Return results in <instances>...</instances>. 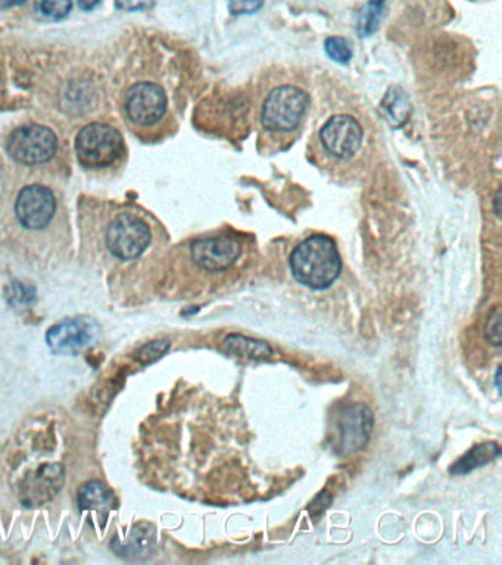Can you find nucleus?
I'll return each instance as SVG.
<instances>
[{
	"label": "nucleus",
	"instance_id": "1",
	"mask_svg": "<svg viewBox=\"0 0 502 565\" xmlns=\"http://www.w3.org/2000/svg\"><path fill=\"white\" fill-rule=\"evenodd\" d=\"M290 269L298 283L309 289H327L342 268L337 246L325 234L305 239L290 255Z\"/></svg>",
	"mask_w": 502,
	"mask_h": 565
},
{
	"label": "nucleus",
	"instance_id": "2",
	"mask_svg": "<svg viewBox=\"0 0 502 565\" xmlns=\"http://www.w3.org/2000/svg\"><path fill=\"white\" fill-rule=\"evenodd\" d=\"M308 107V95L302 89L290 84L274 88L262 102L260 114L262 130L279 137L295 135L304 123Z\"/></svg>",
	"mask_w": 502,
	"mask_h": 565
},
{
	"label": "nucleus",
	"instance_id": "3",
	"mask_svg": "<svg viewBox=\"0 0 502 565\" xmlns=\"http://www.w3.org/2000/svg\"><path fill=\"white\" fill-rule=\"evenodd\" d=\"M121 135L105 124H89L76 138L77 156L86 166L111 165L121 154Z\"/></svg>",
	"mask_w": 502,
	"mask_h": 565
},
{
	"label": "nucleus",
	"instance_id": "4",
	"mask_svg": "<svg viewBox=\"0 0 502 565\" xmlns=\"http://www.w3.org/2000/svg\"><path fill=\"white\" fill-rule=\"evenodd\" d=\"M363 137V127L348 114L333 115L318 133L323 151L336 161L354 158L360 152Z\"/></svg>",
	"mask_w": 502,
	"mask_h": 565
},
{
	"label": "nucleus",
	"instance_id": "5",
	"mask_svg": "<svg viewBox=\"0 0 502 565\" xmlns=\"http://www.w3.org/2000/svg\"><path fill=\"white\" fill-rule=\"evenodd\" d=\"M58 140L53 131L39 124L21 127L14 131L8 142V152L18 163L37 165L55 155Z\"/></svg>",
	"mask_w": 502,
	"mask_h": 565
},
{
	"label": "nucleus",
	"instance_id": "6",
	"mask_svg": "<svg viewBox=\"0 0 502 565\" xmlns=\"http://www.w3.org/2000/svg\"><path fill=\"white\" fill-rule=\"evenodd\" d=\"M151 241V230L136 215L115 218L108 229L107 245L114 257L130 261L140 257Z\"/></svg>",
	"mask_w": 502,
	"mask_h": 565
},
{
	"label": "nucleus",
	"instance_id": "7",
	"mask_svg": "<svg viewBox=\"0 0 502 565\" xmlns=\"http://www.w3.org/2000/svg\"><path fill=\"white\" fill-rule=\"evenodd\" d=\"M374 417L363 403H355L339 412L337 417L336 451L351 455L367 445L372 436Z\"/></svg>",
	"mask_w": 502,
	"mask_h": 565
},
{
	"label": "nucleus",
	"instance_id": "8",
	"mask_svg": "<svg viewBox=\"0 0 502 565\" xmlns=\"http://www.w3.org/2000/svg\"><path fill=\"white\" fill-rule=\"evenodd\" d=\"M192 259L208 273H222L232 268L242 255V243L229 234L199 239L192 245Z\"/></svg>",
	"mask_w": 502,
	"mask_h": 565
},
{
	"label": "nucleus",
	"instance_id": "9",
	"mask_svg": "<svg viewBox=\"0 0 502 565\" xmlns=\"http://www.w3.org/2000/svg\"><path fill=\"white\" fill-rule=\"evenodd\" d=\"M98 333L99 327L95 321L77 316L53 325L46 334V342L58 355H77L93 344Z\"/></svg>",
	"mask_w": 502,
	"mask_h": 565
},
{
	"label": "nucleus",
	"instance_id": "10",
	"mask_svg": "<svg viewBox=\"0 0 502 565\" xmlns=\"http://www.w3.org/2000/svg\"><path fill=\"white\" fill-rule=\"evenodd\" d=\"M127 114L138 126H152L166 111V91L155 83H138L127 96Z\"/></svg>",
	"mask_w": 502,
	"mask_h": 565
},
{
	"label": "nucleus",
	"instance_id": "11",
	"mask_svg": "<svg viewBox=\"0 0 502 565\" xmlns=\"http://www.w3.org/2000/svg\"><path fill=\"white\" fill-rule=\"evenodd\" d=\"M16 217L27 229L40 230L48 226L55 214L56 202L51 190L43 186H28L16 199Z\"/></svg>",
	"mask_w": 502,
	"mask_h": 565
},
{
	"label": "nucleus",
	"instance_id": "12",
	"mask_svg": "<svg viewBox=\"0 0 502 565\" xmlns=\"http://www.w3.org/2000/svg\"><path fill=\"white\" fill-rule=\"evenodd\" d=\"M224 349L232 355L251 361H264L273 353L270 344H265V342L241 336V334H232V336L226 337Z\"/></svg>",
	"mask_w": 502,
	"mask_h": 565
},
{
	"label": "nucleus",
	"instance_id": "13",
	"mask_svg": "<svg viewBox=\"0 0 502 565\" xmlns=\"http://www.w3.org/2000/svg\"><path fill=\"white\" fill-rule=\"evenodd\" d=\"M497 457H499V447L497 443H482V445L473 447L470 452H467L463 458H459L450 468V471H451V475H469L476 468H480V466L489 464L490 461H494Z\"/></svg>",
	"mask_w": 502,
	"mask_h": 565
},
{
	"label": "nucleus",
	"instance_id": "14",
	"mask_svg": "<svg viewBox=\"0 0 502 565\" xmlns=\"http://www.w3.org/2000/svg\"><path fill=\"white\" fill-rule=\"evenodd\" d=\"M62 466H46L37 473L32 485V496L34 503H44L62 487Z\"/></svg>",
	"mask_w": 502,
	"mask_h": 565
},
{
	"label": "nucleus",
	"instance_id": "15",
	"mask_svg": "<svg viewBox=\"0 0 502 565\" xmlns=\"http://www.w3.org/2000/svg\"><path fill=\"white\" fill-rule=\"evenodd\" d=\"M112 503V492L102 483L90 482L80 489L79 504L83 510H107Z\"/></svg>",
	"mask_w": 502,
	"mask_h": 565
},
{
	"label": "nucleus",
	"instance_id": "16",
	"mask_svg": "<svg viewBox=\"0 0 502 565\" xmlns=\"http://www.w3.org/2000/svg\"><path fill=\"white\" fill-rule=\"evenodd\" d=\"M384 5L386 0H370L365 11L361 13L360 23H358V33L363 36H370L376 32L380 25V20L384 16Z\"/></svg>",
	"mask_w": 502,
	"mask_h": 565
},
{
	"label": "nucleus",
	"instance_id": "17",
	"mask_svg": "<svg viewBox=\"0 0 502 565\" xmlns=\"http://www.w3.org/2000/svg\"><path fill=\"white\" fill-rule=\"evenodd\" d=\"M168 349H170V342L168 340H154V342L145 344L140 351H137L136 360L143 365L152 364L155 361H158L159 358H163Z\"/></svg>",
	"mask_w": 502,
	"mask_h": 565
},
{
	"label": "nucleus",
	"instance_id": "18",
	"mask_svg": "<svg viewBox=\"0 0 502 565\" xmlns=\"http://www.w3.org/2000/svg\"><path fill=\"white\" fill-rule=\"evenodd\" d=\"M326 52L333 61L348 63L352 58L351 43L344 37H328L325 43Z\"/></svg>",
	"mask_w": 502,
	"mask_h": 565
},
{
	"label": "nucleus",
	"instance_id": "19",
	"mask_svg": "<svg viewBox=\"0 0 502 565\" xmlns=\"http://www.w3.org/2000/svg\"><path fill=\"white\" fill-rule=\"evenodd\" d=\"M72 0H40V11L52 20H61L71 13Z\"/></svg>",
	"mask_w": 502,
	"mask_h": 565
},
{
	"label": "nucleus",
	"instance_id": "20",
	"mask_svg": "<svg viewBox=\"0 0 502 565\" xmlns=\"http://www.w3.org/2000/svg\"><path fill=\"white\" fill-rule=\"evenodd\" d=\"M233 15H250L261 9L264 0H226Z\"/></svg>",
	"mask_w": 502,
	"mask_h": 565
},
{
	"label": "nucleus",
	"instance_id": "21",
	"mask_svg": "<svg viewBox=\"0 0 502 565\" xmlns=\"http://www.w3.org/2000/svg\"><path fill=\"white\" fill-rule=\"evenodd\" d=\"M485 337L494 346L501 344V318H499V314L490 316L487 328H485Z\"/></svg>",
	"mask_w": 502,
	"mask_h": 565
},
{
	"label": "nucleus",
	"instance_id": "22",
	"mask_svg": "<svg viewBox=\"0 0 502 565\" xmlns=\"http://www.w3.org/2000/svg\"><path fill=\"white\" fill-rule=\"evenodd\" d=\"M13 297L20 304H28L34 299V289L32 286L21 285L20 281H15V285H13Z\"/></svg>",
	"mask_w": 502,
	"mask_h": 565
},
{
	"label": "nucleus",
	"instance_id": "23",
	"mask_svg": "<svg viewBox=\"0 0 502 565\" xmlns=\"http://www.w3.org/2000/svg\"><path fill=\"white\" fill-rule=\"evenodd\" d=\"M151 2L152 0H115V5L121 11L131 13V11H140V9L147 8Z\"/></svg>",
	"mask_w": 502,
	"mask_h": 565
},
{
	"label": "nucleus",
	"instance_id": "24",
	"mask_svg": "<svg viewBox=\"0 0 502 565\" xmlns=\"http://www.w3.org/2000/svg\"><path fill=\"white\" fill-rule=\"evenodd\" d=\"M100 0H77V4H79L80 9H83V11H91V9H95L98 5H99Z\"/></svg>",
	"mask_w": 502,
	"mask_h": 565
},
{
	"label": "nucleus",
	"instance_id": "25",
	"mask_svg": "<svg viewBox=\"0 0 502 565\" xmlns=\"http://www.w3.org/2000/svg\"><path fill=\"white\" fill-rule=\"evenodd\" d=\"M27 0H5L4 8H13V6H20L24 5Z\"/></svg>",
	"mask_w": 502,
	"mask_h": 565
},
{
	"label": "nucleus",
	"instance_id": "26",
	"mask_svg": "<svg viewBox=\"0 0 502 565\" xmlns=\"http://www.w3.org/2000/svg\"><path fill=\"white\" fill-rule=\"evenodd\" d=\"M499 372H501V370L498 368V370H497V374H495V380H497V388H498V391L499 388H501V386H499Z\"/></svg>",
	"mask_w": 502,
	"mask_h": 565
}]
</instances>
